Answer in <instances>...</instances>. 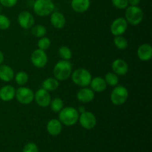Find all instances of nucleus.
<instances>
[{
  "mask_svg": "<svg viewBox=\"0 0 152 152\" xmlns=\"http://www.w3.org/2000/svg\"><path fill=\"white\" fill-rule=\"evenodd\" d=\"M72 73V64L70 60L59 61L53 68V75L59 81L66 80L71 77Z\"/></svg>",
  "mask_w": 152,
  "mask_h": 152,
  "instance_id": "nucleus-1",
  "label": "nucleus"
},
{
  "mask_svg": "<svg viewBox=\"0 0 152 152\" xmlns=\"http://www.w3.org/2000/svg\"><path fill=\"white\" fill-rule=\"evenodd\" d=\"M78 111L74 107H65L59 112V120L62 125L66 126H72L78 122Z\"/></svg>",
  "mask_w": 152,
  "mask_h": 152,
  "instance_id": "nucleus-2",
  "label": "nucleus"
},
{
  "mask_svg": "<svg viewBox=\"0 0 152 152\" xmlns=\"http://www.w3.org/2000/svg\"><path fill=\"white\" fill-rule=\"evenodd\" d=\"M55 4L52 0H36L33 5L34 11L39 16H47L54 11Z\"/></svg>",
  "mask_w": 152,
  "mask_h": 152,
  "instance_id": "nucleus-3",
  "label": "nucleus"
},
{
  "mask_svg": "<svg viewBox=\"0 0 152 152\" xmlns=\"http://www.w3.org/2000/svg\"><path fill=\"white\" fill-rule=\"evenodd\" d=\"M71 80L73 83L80 87H87L91 81V74L86 68H77L71 73Z\"/></svg>",
  "mask_w": 152,
  "mask_h": 152,
  "instance_id": "nucleus-4",
  "label": "nucleus"
},
{
  "mask_svg": "<svg viewBox=\"0 0 152 152\" xmlns=\"http://www.w3.org/2000/svg\"><path fill=\"white\" fill-rule=\"evenodd\" d=\"M143 11L139 6L129 5L126 8V20L132 25H138L143 19Z\"/></svg>",
  "mask_w": 152,
  "mask_h": 152,
  "instance_id": "nucleus-5",
  "label": "nucleus"
},
{
  "mask_svg": "<svg viewBox=\"0 0 152 152\" xmlns=\"http://www.w3.org/2000/svg\"><path fill=\"white\" fill-rule=\"evenodd\" d=\"M111 101L114 105L124 104L129 97V91L125 86H116L111 94Z\"/></svg>",
  "mask_w": 152,
  "mask_h": 152,
  "instance_id": "nucleus-6",
  "label": "nucleus"
},
{
  "mask_svg": "<svg viewBox=\"0 0 152 152\" xmlns=\"http://www.w3.org/2000/svg\"><path fill=\"white\" fill-rule=\"evenodd\" d=\"M15 97L19 103L22 105H28L34 101V93L29 88L21 86L16 91Z\"/></svg>",
  "mask_w": 152,
  "mask_h": 152,
  "instance_id": "nucleus-7",
  "label": "nucleus"
},
{
  "mask_svg": "<svg viewBox=\"0 0 152 152\" xmlns=\"http://www.w3.org/2000/svg\"><path fill=\"white\" fill-rule=\"evenodd\" d=\"M31 63L38 68H42L48 63V55L45 50L37 49L34 50L31 55Z\"/></svg>",
  "mask_w": 152,
  "mask_h": 152,
  "instance_id": "nucleus-8",
  "label": "nucleus"
},
{
  "mask_svg": "<svg viewBox=\"0 0 152 152\" xmlns=\"http://www.w3.org/2000/svg\"><path fill=\"white\" fill-rule=\"evenodd\" d=\"M78 121L83 129L90 130L94 129L96 125V118L94 114L91 111H86L79 116Z\"/></svg>",
  "mask_w": 152,
  "mask_h": 152,
  "instance_id": "nucleus-9",
  "label": "nucleus"
},
{
  "mask_svg": "<svg viewBox=\"0 0 152 152\" xmlns=\"http://www.w3.org/2000/svg\"><path fill=\"white\" fill-rule=\"evenodd\" d=\"M34 100L39 107L46 108L50 105L51 96L49 94V91L42 88L38 89L36 93H34Z\"/></svg>",
  "mask_w": 152,
  "mask_h": 152,
  "instance_id": "nucleus-10",
  "label": "nucleus"
},
{
  "mask_svg": "<svg viewBox=\"0 0 152 152\" xmlns=\"http://www.w3.org/2000/svg\"><path fill=\"white\" fill-rule=\"evenodd\" d=\"M128 28V22L125 18L119 17L113 21L111 25V33L116 37V36L123 35L126 31Z\"/></svg>",
  "mask_w": 152,
  "mask_h": 152,
  "instance_id": "nucleus-11",
  "label": "nucleus"
},
{
  "mask_svg": "<svg viewBox=\"0 0 152 152\" xmlns=\"http://www.w3.org/2000/svg\"><path fill=\"white\" fill-rule=\"evenodd\" d=\"M18 23L24 29H29L34 25L35 19L34 16L28 11H22L18 16Z\"/></svg>",
  "mask_w": 152,
  "mask_h": 152,
  "instance_id": "nucleus-12",
  "label": "nucleus"
},
{
  "mask_svg": "<svg viewBox=\"0 0 152 152\" xmlns=\"http://www.w3.org/2000/svg\"><path fill=\"white\" fill-rule=\"evenodd\" d=\"M111 68L114 74L119 76L126 75L129 71L127 62L122 59H117L111 64Z\"/></svg>",
  "mask_w": 152,
  "mask_h": 152,
  "instance_id": "nucleus-13",
  "label": "nucleus"
},
{
  "mask_svg": "<svg viewBox=\"0 0 152 152\" xmlns=\"http://www.w3.org/2000/svg\"><path fill=\"white\" fill-rule=\"evenodd\" d=\"M50 24L56 29H62L65 25L66 19L63 13L59 11H53L50 13Z\"/></svg>",
  "mask_w": 152,
  "mask_h": 152,
  "instance_id": "nucleus-14",
  "label": "nucleus"
},
{
  "mask_svg": "<svg viewBox=\"0 0 152 152\" xmlns=\"http://www.w3.org/2000/svg\"><path fill=\"white\" fill-rule=\"evenodd\" d=\"M94 92L91 88L83 87V88L80 89L77 94V99L83 103L91 102L94 99Z\"/></svg>",
  "mask_w": 152,
  "mask_h": 152,
  "instance_id": "nucleus-15",
  "label": "nucleus"
},
{
  "mask_svg": "<svg viewBox=\"0 0 152 152\" xmlns=\"http://www.w3.org/2000/svg\"><path fill=\"white\" fill-rule=\"evenodd\" d=\"M137 56L140 60L147 62L152 57V47L150 44H142L137 49Z\"/></svg>",
  "mask_w": 152,
  "mask_h": 152,
  "instance_id": "nucleus-16",
  "label": "nucleus"
},
{
  "mask_svg": "<svg viewBox=\"0 0 152 152\" xmlns=\"http://www.w3.org/2000/svg\"><path fill=\"white\" fill-rule=\"evenodd\" d=\"M16 89L10 85H6L0 88V99L4 102H10L14 99Z\"/></svg>",
  "mask_w": 152,
  "mask_h": 152,
  "instance_id": "nucleus-17",
  "label": "nucleus"
},
{
  "mask_svg": "<svg viewBox=\"0 0 152 152\" xmlns=\"http://www.w3.org/2000/svg\"><path fill=\"white\" fill-rule=\"evenodd\" d=\"M71 7L77 13H83L87 11L91 5L90 0H71Z\"/></svg>",
  "mask_w": 152,
  "mask_h": 152,
  "instance_id": "nucleus-18",
  "label": "nucleus"
},
{
  "mask_svg": "<svg viewBox=\"0 0 152 152\" xmlns=\"http://www.w3.org/2000/svg\"><path fill=\"white\" fill-rule=\"evenodd\" d=\"M62 124L57 119L49 120L47 124V131L51 136H57L62 132Z\"/></svg>",
  "mask_w": 152,
  "mask_h": 152,
  "instance_id": "nucleus-19",
  "label": "nucleus"
},
{
  "mask_svg": "<svg viewBox=\"0 0 152 152\" xmlns=\"http://www.w3.org/2000/svg\"><path fill=\"white\" fill-rule=\"evenodd\" d=\"M89 86L94 92H102L106 89L107 84L105 81V79L101 77H96L91 79Z\"/></svg>",
  "mask_w": 152,
  "mask_h": 152,
  "instance_id": "nucleus-20",
  "label": "nucleus"
},
{
  "mask_svg": "<svg viewBox=\"0 0 152 152\" xmlns=\"http://www.w3.org/2000/svg\"><path fill=\"white\" fill-rule=\"evenodd\" d=\"M14 71L13 68L7 65H0V80L3 82H10L14 78Z\"/></svg>",
  "mask_w": 152,
  "mask_h": 152,
  "instance_id": "nucleus-21",
  "label": "nucleus"
},
{
  "mask_svg": "<svg viewBox=\"0 0 152 152\" xmlns=\"http://www.w3.org/2000/svg\"><path fill=\"white\" fill-rule=\"evenodd\" d=\"M59 80H56V78H53V77H49V78L45 79L42 84V88L48 91H53L56 90L59 88Z\"/></svg>",
  "mask_w": 152,
  "mask_h": 152,
  "instance_id": "nucleus-22",
  "label": "nucleus"
},
{
  "mask_svg": "<svg viewBox=\"0 0 152 152\" xmlns=\"http://www.w3.org/2000/svg\"><path fill=\"white\" fill-rule=\"evenodd\" d=\"M50 109L54 113H59L63 108L64 102L62 99L59 97H55L50 102Z\"/></svg>",
  "mask_w": 152,
  "mask_h": 152,
  "instance_id": "nucleus-23",
  "label": "nucleus"
},
{
  "mask_svg": "<svg viewBox=\"0 0 152 152\" xmlns=\"http://www.w3.org/2000/svg\"><path fill=\"white\" fill-rule=\"evenodd\" d=\"M31 29L32 35L34 37H37V38H41V37H45L46 32H47V29L42 25H35V26H33Z\"/></svg>",
  "mask_w": 152,
  "mask_h": 152,
  "instance_id": "nucleus-24",
  "label": "nucleus"
},
{
  "mask_svg": "<svg viewBox=\"0 0 152 152\" xmlns=\"http://www.w3.org/2000/svg\"><path fill=\"white\" fill-rule=\"evenodd\" d=\"M114 43L116 48L120 50H125L128 48L129 43H128L127 39L123 36H116L114 39Z\"/></svg>",
  "mask_w": 152,
  "mask_h": 152,
  "instance_id": "nucleus-25",
  "label": "nucleus"
},
{
  "mask_svg": "<svg viewBox=\"0 0 152 152\" xmlns=\"http://www.w3.org/2000/svg\"><path fill=\"white\" fill-rule=\"evenodd\" d=\"M14 79L16 80V83L19 86H23L28 83L29 77H28V74L26 72L19 71V72L16 73V75H14Z\"/></svg>",
  "mask_w": 152,
  "mask_h": 152,
  "instance_id": "nucleus-26",
  "label": "nucleus"
},
{
  "mask_svg": "<svg viewBox=\"0 0 152 152\" xmlns=\"http://www.w3.org/2000/svg\"><path fill=\"white\" fill-rule=\"evenodd\" d=\"M105 81L107 85L110 86H113V87H115L116 86H117V84L119 83V77L118 75H117L116 74H114V72H109L105 76Z\"/></svg>",
  "mask_w": 152,
  "mask_h": 152,
  "instance_id": "nucleus-27",
  "label": "nucleus"
},
{
  "mask_svg": "<svg viewBox=\"0 0 152 152\" xmlns=\"http://www.w3.org/2000/svg\"><path fill=\"white\" fill-rule=\"evenodd\" d=\"M59 56L63 60H70L72 58V51L67 46H62L58 50Z\"/></svg>",
  "mask_w": 152,
  "mask_h": 152,
  "instance_id": "nucleus-28",
  "label": "nucleus"
},
{
  "mask_svg": "<svg viewBox=\"0 0 152 152\" xmlns=\"http://www.w3.org/2000/svg\"><path fill=\"white\" fill-rule=\"evenodd\" d=\"M51 45V42L48 37H43L39 39V40L37 42V46L39 49H41L42 50H46L50 48Z\"/></svg>",
  "mask_w": 152,
  "mask_h": 152,
  "instance_id": "nucleus-29",
  "label": "nucleus"
},
{
  "mask_svg": "<svg viewBox=\"0 0 152 152\" xmlns=\"http://www.w3.org/2000/svg\"><path fill=\"white\" fill-rule=\"evenodd\" d=\"M10 26V20L7 16L0 13V30H7Z\"/></svg>",
  "mask_w": 152,
  "mask_h": 152,
  "instance_id": "nucleus-30",
  "label": "nucleus"
},
{
  "mask_svg": "<svg viewBox=\"0 0 152 152\" xmlns=\"http://www.w3.org/2000/svg\"><path fill=\"white\" fill-rule=\"evenodd\" d=\"M112 4L117 9H126L129 6L128 0H111Z\"/></svg>",
  "mask_w": 152,
  "mask_h": 152,
  "instance_id": "nucleus-31",
  "label": "nucleus"
},
{
  "mask_svg": "<svg viewBox=\"0 0 152 152\" xmlns=\"http://www.w3.org/2000/svg\"><path fill=\"white\" fill-rule=\"evenodd\" d=\"M22 152H39L38 146L34 142H28L24 146Z\"/></svg>",
  "mask_w": 152,
  "mask_h": 152,
  "instance_id": "nucleus-32",
  "label": "nucleus"
},
{
  "mask_svg": "<svg viewBox=\"0 0 152 152\" xmlns=\"http://www.w3.org/2000/svg\"><path fill=\"white\" fill-rule=\"evenodd\" d=\"M18 0H0V4L4 7H12L16 5Z\"/></svg>",
  "mask_w": 152,
  "mask_h": 152,
  "instance_id": "nucleus-33",
  "label": "nucleus"
},
{
  "mask_svg": "<svg viewBox=\"0 0 152 152\" xmlns=\"http://www.w3.org/2000/svg\"><path fill=\"white\" fill-rule=\"evenodd\" d=\"M141 0H128L129 4L132 6H138L140 3Z\"/></svg>",
  "mask_w": 152,
  "mask_h": 152,
  "instance_id": "nucleus-34",
  "label": "nucleus"
},
{
  "mask_svg": "<svg viewBox=\"0 0 152 152\" xmlns=\"http://www.w3.org/2000/svg\"><path fill=\"white\" fill-rule=\"evenodd\" d=\"M4 53H2V51H1V50H0V65L3 63V62H4Z\"/></svg>",
  "mask_w": 152,
  "mask_h": 152,
  "instance_id": "nucleus-35",
  "label": "nucleus"
},
{
  "mask_svg": "<svg viewBox=\"0 0 152 152\" xmlns=\"http://www.w3.org/2000/svg\"><path fill=\"white\" fill-rule=\"evenodd\" d=\"M77 111H78L79 113H80V114H82V113L85 112V111H86V107H84V106H83V105H81V106L79 107V108H78V110H77Z\"/></svg>",
  "mask_w": 152,
  "mask_h": 152,
  "instance_id": "nucleus-36",
  "label": "nucleus"
},
{
  "mask_svg": "<svg viewBox=\"0 0 152 152\" xmlns=\"http://www.w3.org/2000/svg\"><path fill=\"white\" fill-rule=\"evenodd\" d=\"M1 4H0V13H1Z\"/></svg>",
  "mask_w": 152,
  "mask_h": 152,
  "instance_id": "nucleus-37",
  "label": "nucleus"
}]
</instances>
